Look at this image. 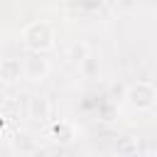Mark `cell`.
Returning <instances> with one entry per match:
<instances>
[{"label": "cell", "instance_id": "6da1fadb", "mask_svg": "<svg viewBox=\"0 0 157 157\" xmlns=\"http://www.w3.org/2000/svg\"><path fill=\"white\" fill-rule=\"evenodd\" d=\"M25 44L32 49V52H47L52 44H54V29L49 22L44 20H37V22H29L25 27Z\"/></svg>", "mask_w": 157, "mask_h": 157}, {"label": "cell", "instance_id": "7a4b0ae2", "mask_svg": "<svg viewBox=\"0 0 157 157\" xmlns=\"http://www.w3.org/2000/svg\"><path fill=\"white\" fill-rule=\"evenodd\" d=\"M155 101H157V88H155L152 83H147V81H137V83H132L130 91H128V103H130L132 108H137V110L152 108Z\"/></svg>", "mask_w": 157, "mask_h": 157}, {"label": "cell", "instance_id": "3957f363", "mask_svg": "<svg viewBox=\"0 0 157 157\" xmlns=\"http://www.w3.org/2000/svg\"><path fill=\"white\" fill-rule=\"evenodd\" d=\"M22 69H25V76H29L32 81H42L47 74H49V61L44 56H39L37 52H32L25 61H22Z\"/></svg>", "mask_w": 157, "mask_h": 157}, {"label": "cell", "instance_id": "277c9868", "mask_svg": "<svg viewBox=\"0 0 157 157\" xmlns=\"http://www.w3.org/2000/svg\"><path fill=\"white\" fill-rule=\"evenodd\" d=\"M49 135H52V140L54 142H59V145H71L74 142V137H76V130H74V125L69 123V120H54L52 125H49Z\"/></svg>", "mask_w": 157, "mask_h": 157}, {"label": "cell", "instance_id": "5b68a950", "mask_svg": "<svg viewBox=\"0 0 157 157\" xmlns=\"http://www.w3.org/2000/svg\"><path fill=\"white\" fill-rule=\"evenodd\" d=\"M25 76V69H22V61L20 59H2L0 61V78L7 81V83H15Z\"/></svg>", "mask_w": 157, "mask_h": 157}, {"label": "cell", "instance_id": "8992f818", "mask_svg": "<svg viewBox=\"0 0 157 157\" xmlns=\"http://www.w3.org/2000/svg\"><path fill=\"white\" fill-rule=\"evenodd\" d=\"M29 115H32V118H37V120L49 118V101H47V98H42V96L29 98Z\"/></svg>", "mask_w": 157, "mask_h": 157}, {"label": "cell", "instance_id": "52a82bcc", "mask_svg": "<svg viewBox=\"0 0 157 157\" xmlns=\"http://www.w3.org/2000/svg\"><path fill=\"white\" fill-rule=\"evenodd\" d=\"M15 147H17L20 152H32V150H34V137H32V135H17Z\"/></svg>", "mask_w": 157, "mask_h": 157}, {"label": "cell", "instance_id": "ba28073f", "mask_svg": "<svg viewBox=\"0 0 157 157\" xmlns=\"http://www.w3.org/2000/svg\"><path fill=\"white\" fill-rule=\"evenodd\" d=\"M81 71H83L86 76H96V74H98V59H96V56H86V59L81 61Z\"/></svg>", "mask_w": 157, "mask_h": 157}, {"label": "cell", "instance_id": "9c48e42d", "mask_svg": "<svg viewBox=\"0 0 157 157\" xmlns=\"http://www.w3.org/2000/svg\"><path fill=\"white\" fill-rule=\"evenodd\" d=\"M88 54H86V47L83 44H71V49H69V59H74V61H83Z\"/></svg>", "mask_w": 157, "mask_h": 157}, {"label": "cell", "instance_id": "30bf717a", "mask_svg": "<svg viewBox=\"0 0 157 157\" xmlns=\"http://www.w3.org/2000/svg\"><path fill=\"white\" fill-rule=\"evenodd\" d=\"M47 157H64V155H61V152H49Z\"/></svg>", "mask_w": 157, "mask_h": 157}]
</instances>
